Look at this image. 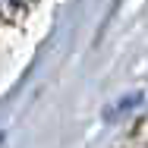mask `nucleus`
Masks as SVG:
<instances>
[{"label": "nucleus", "mask_w": 148, "mask_h": 148, "mask_svg": "<svg viewBox=\"0 0 148 148\" xmlns=\"http://www.w3.org/2000/svg\"><path fill=\"white\" fill-rule=\"evenodd\" d=\"M0 3H13V0H0Z\"/></svg>", "instance_id": "f257e3e1"}]
</instances>
